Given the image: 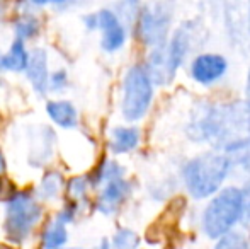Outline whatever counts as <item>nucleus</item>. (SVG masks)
I'll return each mask as SVG.
<instances>
[{"mask_svg":"<svg viewBox=\"0 0 250 249\" xmlns=\"http://www.w3.org/2000/svg\"><path fill=\"white\" fill-rule=\"evenodd\" d=\"M83 191H85V181L83 180L72 181V195L73 196H82Z\"/></svg>","mask_w":250,"mask_h":249,"instance_id":"4be33fe9","label":"nucleus"},{"mask_svg":"<svg viewBox=\"0 0 250 249\" xmlns=\"http://www.w3.org/2000/svg\"><path fill=\"white\" fill-rule=\"evenodd\" d=\"M225 156L228 157L231 166H235L245 176L250 178V135L228 145L225 149Z\"/></svg>","mask_w":250,"mask_h":249,"instance_id":"f8f14e48","label":"nucleus"},{"mask_svg":"<svg viewBox=\"0 0 250 249\" xmlns=\"http://www.w3.org/2000/svg\"><path fill=\"white\" fill-rule=\"evenodd\" d=\"M0 67H2V57H0Z\"/></svg>","mask_w":250,"mask_h":249,"instance_id":"cd10ccee","label":"nucleus"},{"mask_svg":"<svg viewBox=\"0 0 250 249\" xmlns=\"http://www.w3.org/2000/svg\"><path fill=\"white\" fill-rule=\"evenodd\" d=\"M41 208L29 198L27 195L21 193L12 198L7 206V220L5 230L12 239L21 241L33 230L36 222L40 220Z\"/></svg>","mask_w":250,"mask_h":249,"instance_id":"0eeeda50","label":"nucleus"},{"mask_svg":"<svg viewBox=\"0 0 250 249\" xmlns=\"http://www.w3.org/2000/svg\"><path fill=\"white\" fill-rule=\"evenodd\" d=\"M228 62L218 53H203L194 58L191 65V75L196 82L203 86H211L218 82L227 73Z\"/></svg>","mask_w":250,"mask_h":249,"instance_id":"6e6552de","label":"nucleus"},{"mask_svg":"<svg viewBox=\"0 0 250 249\" xmlns=\"http://www.w3.org/2000/svg\"><path fill=\"white\" fill-rule=\"evenodd\" d=\"M27 77L33 82L34 89L43 92L48 86V68H46V53L43 50H34L27 58Z\"/></svg>","mask_w":250,"mask_h":249,"instance_id":"9b49d317","label":"nucleus"},{"mask_svg":"<svg viewBox=\"0 0 250 249\" xmlns=\"http://www.w3.org/2000/svg\"><path fill=\"white\" fill-rule=\"evenodd\" d=\"M230 160L225 154L204 152L186 164L182 176L191 196L203 200L214 195L230 173Z\"/></svg>","mask_w":250,"mask_h":249,"instance_id":"f03ea898","label":"nucleus"},{"mask_svg":"<svg viewBox=\"0 0 250 249\" xmlns=\"http://www.w3.org/2000/svg\"><path fill=\"white\" fill-rule=\"evenodd\" d=\"M188 135L194 142L227 149L250 135V110L245 103H201L191 113Z\"/></svg>","mask_w":250,"mask_h":249,"instance_id":"f257e3e1","label":"nucleus"},{"mask_svg":"<svg viewBox=\"0 0 250 249\" xmlns=\"http://www.w3.org/2000/svg\"><path fill=\"white\" fill-rule=\"evenodd\" d=\"M242 191V208H244V217L250 222V183Z\"/></svg>","mask_w":250,"mask_h":249,"instance_id":"412c9836","label":"nucleus"},{"mask_svg":"<svg viewBox=\"0 0 250 249\" xmlns=\"http://www.w3.org/2000/svg\"><path fill=\"white\" fill-rule=\"evenodd\" d=\"M65 72H58L53 75V89H60V87L65 86Z\"/></svg>","mask_w":250,"mask_h":249,"instance_id":"5701e85b","label":"nucleus"},{"mask_svg":"<svg viewBox=\"0 0 250 249\" xmlns=\"http://www.w3.org/2000/svg\"><path fill=\"white\" fill-rule=\"evenodd\" d=\"M16 31L19 36L22 38H31L36 34L38 31V23L33 19V17H24L22 21H19L16 26Z\"/></svg>","mask_w":250,"mask_h":249,"instance_id":"aec40b11","label":"nucleus"},{"mask_svg":"<svg viewBox=\"0 0 250 249\" xmlns=\"http://www.w3.org/2000/svg\"><path fill=\"white\" fill-rule=\"evenodd\" d=\"M0 249H10V248H7V246H2V244H0Z\"/></svg>","mask_w":250,"mask_h":249,"instance_id":"bb28decb","label":"nucleus"},{"mask_svg":"<svg viewBox=\"0 0 250 249\" xmlns=\"http://www.w3.org/2000/svg\"><path fill=\"white\" fill-rule=\"evenodd\" d=\"M191 45V27L184 24L174 33L168 45L160 48H155L148 58L146 73H148L151 82L157 84H168L174 79L177 68L182 65L186 55Z\"/></svg>","mask_w":250,"mask_h":249,"instance_id":"20e7f679","label":"nucleus"},{"mask_svg":"<svg viewBox=\"0 0 250 249\" xmlns=\"http://www.w3.org/2000/svg\"><path fill=\"white\" fill-rule=\"evenodd\" d=\"M27 58H29V55H27L22 41L17 40L10 46L9 53L2 58V67L7 70H24L27 67Z\"/></svg>","mask_w":250,"mask_h":249,"instance_id":"2eb2a0df","label":"nucleus"},{"mask_svg":"<svg viewBox=\"0 0 250 249\" xmlns=\"http://www.w3.org/2000/svg\"><path fill=\"white\" fill-rule=\"evenodd\" d=\"M242 217V191L233 186L225 188L208 203L203 213V229L208 237L220 239L240 222Z\"/></svg>","mask_w":250,"mask_h":249,"instance_id":"7ed1b4c3","label":"nucleus"},{"mask_svg":"<svg viewBox=\"0 0 250 249\" xmlns=\"http://www.w3.org/2000/svg\"><path fill=\"white\" fill-rule=\"evenodd\" d=\"M66 241V230L62 224L55 222L46 229L43 236V246L46 249H58Z\"/></svg>","mask_w":250,"mask_h":249,"instance_id":"dca6fc26","label":"nucleus"},{"mask_svg":"<svg viewBox=\"0 0 250 249\" xmlns=\"http://www.w3.org/2000/svg\"><path fill=\"white\" fill-rule=\"evenodd\" d=\"M172 23V9L167 3L146 5L140 12L138 34L142 41L148 46L160 48L165 45L168 29Z\"/></svg>","mask_w":250,"mask_h":249,"instance_id":"423d86ee","label":"nucleus"},{"mask_svg":"<svg viewBox=\"0 0 250 249\" xmlns=\"http://www.w3.org/2000/svg\"><path fill=\"white\" fill-rule=\"evenodd\" d=\"M153 97V86L143 67H131L125 77L123 114L126 120L136 121L148 111Z\"/></svg>","mask_w":250,"mask_h":249,"instance_id":"39448f33","label":"nucleus"},{"mask_svg":"<svg viewBox=\"0 0 250 249\" xmlns=\"http://www.w3.org/2000/svg\"><path fill=\"white\" fill-rule=\"evenodd\" d=\"M245 92H247V108L250 110V70H249V75H247V89H245Z\"/></svg>","mask_w":250,"mask_h":249,"instance_id":"b1692460","label":"nucleus"},{"mask_svg":"<svg viewBox=\"0 0 250 249\" xmlns=\"http://www.w3.org/2000/svg\"><path fill=\"white\" fill-rule=\"evenodd\" d=\"M249 27H250V5H249Z\"/></svg>","mask_w":250,"mask_h":249,"instance_id":"a878e982","label":"nucleus"},{"mask_svg":"<svg viewBox=\"0 0 250 249\" xmlns=\"http://www.w3.org/2000/svg\"><path fill=\"white\" fill-rule=\"evenodd\" d=\"M97 26L102 29V48L105 51H116L125 45L126 31L114 12L101 10L97 14Z\"/></svg>","mask_w":250,"mask_h":249,"instance_id":"1a4fd4ad","label":"nucleus"},{"mask_svg":"<svg viewBox=\"0 0 250 249\" xmlns=\"http://www.w3.org/2000/svg\"><path fill=\"white\" fill-rule=\"evenodd\" d=\"M247 237L237 230H230L228 234L218 239L214 249H247Z\"/></svg>","mask_w":250,"mask_h":249,"instance_id":"f3484780","label":"nucleus"},{"mask_svg":"<svg viewBox=\"0 0 250 249\" xmlns=\"http://www.w3.org/2000/svg\"><path fill=\"white\" fill-rule=\"evenodd\" d=\"M48 114L56 125L65 126V128L75 126L77 123L75 108L70 103H66V101H53V103H50L48 104Z\"/></svg>","mask_w":250,"mask_h":249,"instance_id":"4468645a","label":"nucleus"},{"mask_svg":"<svg viewBox=\"0 0 250 249\" xmlns=\"http://www.w3.org/2000/svg\"><path fill=\"white\" fill-rule=\"evenodd\" d=\"M3 169H5V162H3V157H2V154H0V174L3 173Z\"/></svg>","mask_w":250,"mask_h":249,"instance_id":"393cba45","label":"nucleus"},{"mask_svg":"<svg viewBox=\"0 0 250 249\" xmlns=\"http://www.w3.org/2000/svg\"><path fill=\"white\" fill-rule=\"evenodd\" d=\"M138 243H140L138 236L133 230L128 229L119 230L114 236V239H112V246L116 249H136L138 248Z\"/></svg>","mask_w":250,"mask_h":249,"instance_id":"6ab92c4d","label":"nucleus"},{"mask_svg":"<svg viewBox=\"0 0 250 249\" xmlns=\"http://www.w3.org/2000/svg\"><path fill=\"white\" fill-rule=\"evenodd\" d=\"M62 176L56 173H50L46 174V178H43V183H41V191L40 195L43 198H53L60 193L62 189Z\"/></svg>","mask_w":250,"mask_h":249,"instance_id":"a211bd4d","label":"nucleus"},{"mask_svg":"<svg viewBox=\"0 0 250 249\" xmlns=\"http://www.w3.org/2000/svg\"><path fill=\"white\" fill-rule=\"evenodd\" d=\"M140 142V132L131 126H119V128L112 130V140H111V149L118 154L129 152L133 150Z\"/></svg>","mask_w":250,"mask_h":249,"instance_id":"ddd939ff","label":"nucleus"},{"mask_svg":"<svg viewBox=\"0 0 250 249\" xmlns=\"http://www.w3.org/2000/svg\"><path fill=\"white\" fill-rule=\"evenodd\" d=\"M128 191H129V184L123 178H114V180L107 181L99 200V210L104 213L114 212L119 206V203L126 198Z\"/></svg>","mask_w":250,"mask_h":249,"instance_id":"9d476101","label":"nucleus"}]
</instances>
